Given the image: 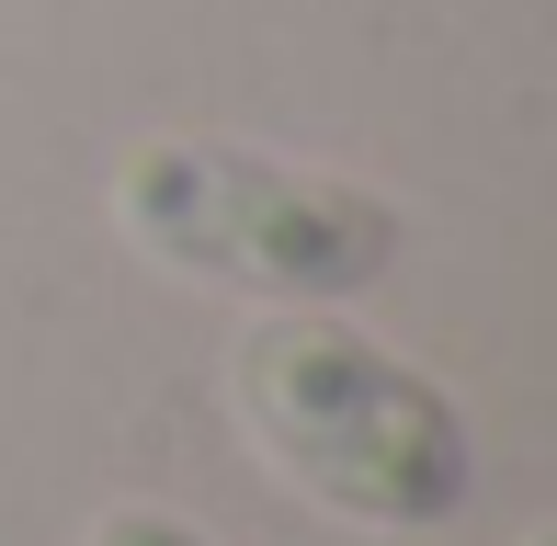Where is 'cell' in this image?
<instances>
[{
  "label": "cell",
  "mask_w": 557,
  "mask_h": 546,
  "mask_svg": "<svg viewBox=\"0 0 557 546\" xmlns=\"http://www.w3.org/2000/svg\"><path fill=\"white\" fill-rule=\"evenodd\" d=\"M250 456L352 535H444L478 501V433L444 376L342 308H262L227 342Z\"/></svg>",
  "instance_id": "1"
},
{
  "label": "cell",
  "mask_w": 557,
  "mask_h": 546,
  "mask_svg": "<svg viewBox=\"0 0 557 546\" xmlns=\"http://www.w3.org/2000/svg\"><path fill=\"white\" fill-rule=\"evenodd\" d=\"M114 228L137 262L250 308H352L398 262V206L352 171H308L239 137H137L114 160Z\"/></svg>",
  "instance_id": "2"
},
{
  "label": "cell",
  "mask_w": 557,
  "mask_h": 546,
  "mask_svg": "<svg viewBox=\"0 0 557 546\" xmlns=\"http://www.w3.org/2000/svg\"><path fill=\"white\" fill-rule=\"evenodd\" d=\"M81 546H216V535L194 512H171V501H114V512H91Z\"/></svg>",
  "instance_id": "3"
},
{
  "label": "cell",
  "mask_w": 557,
  "mask_h": 546,
  "mask_svg": "<svg viewBox=\"0 0 557 546\" xmlns=\"http://www.w3.org/2000/svg\"><path fill=\"white\" fill-rule=\"evenodd\" d=\"M523 546H557V535H546V524H535V535H523Z\"/></svg>",
  "instance_id": "4"
}]
</instances>
